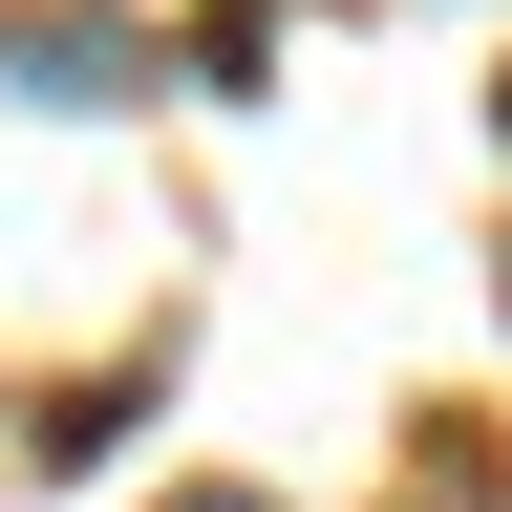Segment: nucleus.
I'll return each mask as SVG.
<instances>
[{
	"instance_id": "nucleus-2",
	"label": "nucleus",
	"mask_w": 512,
	"mask_h": 512,
	"mask_svg": "<svg viewBox=\"0 0 512 512\" xmlns=\"http://www.w3.org/2000/svg\"><path fill=\"white\" fill-rule=\"evenodd\" d=\"M256 64H278V0H214V22H192V86H235V107H256Z\"/></svg>"
},
{
	"instance_id": "nucleus-3",
	"label": "nucleus",
	"mask_w": 512,
	"mask_h": 512,
	"mask_svg": "<svg viewBox=\"0 0 512 512\" xmlns=\"http://www.w3.org/2000/svg\"><path fill=\"white\" fill-rule=\"evenodd\" d=\"M171 512H278V491H235V470H214V491H171Z\"/></svg>"
},
{
	"instance_id": "nucleus-1",
	"label": "nucleus",
	"mask_w": 512,
	"mask_h": 512,
	"mask_svg": "<svg viewBox=\"0 0 512 512\" xmlns=\"http://www.w3.org/2000/svg\"><path fill=\"white\" fill-rule=\"evenodd\" d=\"M0 107H43V128H107V107H150V43H128L107 0H22V22H0Z\"/></svg>"
}]
</instances>
